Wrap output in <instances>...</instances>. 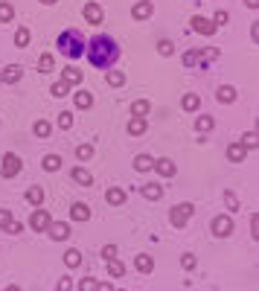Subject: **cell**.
Segmentation results:
<instances>
[{
	"label": "cell",
	"instance_id": "f6af8a7d",
	"mask_svg": "<svg viewBox=\"0 0 259 291\" xmlns=\"http://www.w3.org/2000/svg\"><path fill=\"white\" fill-rule=\"evenodd\" d=\"M224 24H227V12H224V9H218V12L213 15V27L218 29V27H224Z\"/></svg>",
	"mask_w": 259,
	"mask_h": 291
},
{
	"label": "cell",
	"instance_id": "d6a6232c",
	"mask_svg": "<svg viewBox=\"0 0 259 291\" xmlns=\"http://www.w3.org/2000/svg\"><path fill=\"white\" fill-rule=\"evenodd\" d=\"M53 67H55V55L53 53H44L41 58H38V70L41 73H53Z\"/></svg>",
	"mask_w": 259,
	"mask_h": 291
},
{
	"label": "cell",
	"instance_id": "74e56055",
	"mask_svg": "<svg viewBox=\"0 0 259 291\" xmlns=\"http://www.w3.org/2000/svg\"><path fill=\"white\" fill-rule=\"evenodd\" d=\"M108 274H111V277H125V265L119 262V259H111V262H108Z\"/></svg>",
	"mask_w": 259,
	"mask_h": 291
},
{
	"label": "cell",
	"instance_id": "f35d334b",
	"mask_svg": "<svg viewBox=\"0 0 259 291\" xmlns=\"http://www.w3.org/2000/svg\"><path fill=\"white\" fill-rule=\"evenodd\" d=\"M157 53H161V55H172V53H175V44H172L169 38H161V41H157Z\"/></svg>",
	"mask_w": 259,
	"mask_h": 291
},
{
	"label": "cell",
	"instance_id": "52a82bcc",
	"mask_svg": "<svg viewBox=\"0 0 259 291\" xmlns=\"http://www.w3.org/2000/svg\"><path fill=\"white\" fill-rule=\"evenodd\" d=\"M50 221H53V216H50L47 210L38 207L35 213H32V218H29V227H32V233H44V230L50 227Z\"/></svg>",
	"mask_w": 259,
	"mask_h": 291
},
{
	"label": "cell",
	"instance_id": "d590c367",
	"mask_svg": "<svg viewBox=\"0 0 259 291\" xmlns=\"http://www.w3.org/2000/svg\"><path fill=\"white\" fill-rule=\"evenodd\" d=\"M29 41H32V32H29L27 27H21L18 32H15V47H27Z\"/></svg>",
	"mask_w": 259,
	"mask_h": 291
},
{
	"label": "cell",
	"instance_id": "d4e9b609",
	"mask_svg": "<svg viewBox=\"0 0 259 291\" xmlns=\"http://www.w3.org/2000/svg\"><path fill=\"white\" fill-rule=\"evenodd\" d=\"M134 169L137 172H152L154 169V157L152 155H137L134 157Z\"/></svg>",
	"mask_w": 259,
	"mask_h": 291
},
{
	"label": "cell",
	"instance_id": "db71d44e",
	"mask_svg": "<svg viewBox=\"0 0 259 291\" xmlns=\"http://www.w3.org/2000/svg\"><path fill=\"white\" fill-rule=\"evenodd\" d=\"M245 3H248V9H256L259 6V0H245Z\"/></svg>",
	"mask_w": 259,
	"mask_h": 291
},
{
	"label": "cell",
	"instance_id": "7402d4cb",
	"mask_svg": "<svg viewBox=\"0 0 259 291\" xmlns=\"http://www.w3.org/2000/svg\"><path fill=\"white\" fill-rule=\"evenodd\" d=\"M218 58V50L215 47H207V50H198V67H207Z\"/></svg>",
	"mask_w": 259,
	"mask_h": 291
},
{
	"label": "cell",
	"instance_id": "8d00e7d4",
	"mask_svg": "<svg viewBox=\"0 0 259 291\" xmlns=\"http://www.w3.org/2000/svg\"><path fill=\"white\" fill-rule=\"evenodd\" d=\"M79 291H99V280H93V277H82Z\"/></svg>",
	"mask_w": 259,
	"mask_h": 291
},
{
	"label": "cell",
	"instance_id": "d6986e66",
	"mask_svg": "<svg viewBox=\"0 0 259 291\" xmlns=\"http://www.w3.org/2000/svg\"><path fill=\"white\" fill-rule=\"evenodd\" d=\"M181 108L187 111V114L198 111V108H201V96H198V93H184V99H181Z\"/></svg>",
	"mask_w": 259,
	"mask_h": 291
},
{
	"label": "cell",
	"instance_id": "83f0119b",
	"mask_svg": "<svg viewBox=\"0 0 259 291\" xmlns=\"http://www.w3.org/2000/svg\"><path fill=\"white\" fill-rule=\"evenodd\" d=\"M73 181H76V183H82V186H90V183H93V175H90L88 169L76 166V169H73Z\"/></svg>",
	"mask_w": 259,
	"mask_h": 291
},
{
	"label": "cell",
	"instance_id": "f546056e",
	"mask_svg": "<svg viewBox=\"0 0 259 291\" xmlns=\"http://www.w3.org/2000/svg\"><path fill=\"white\" fill-rule=\"evenodd\" d=\"M134 262H137V271H140V274H152V271H154V259H152V256L140 254Z\"/></svg>",
	"mask_w": 259,
	"mask_h": 291
},
{
	"label": "cell",
	"instance_id": "9a60e30c",
	"mask_svg": "<svg viewBox=\"0 0 259 291\" xmlns=\"http://www.w3.org/2000/svg\"><path fill=\"white\" fill-rule=\"evenodd\" d=\"M245 157H248V149H245L242 143H233V146H227V160H230V163H242Z\"/></svg>",
	"mask_w": 259,
	"mask_h": 291
},
{
	"label": "cell",
	"instance_id": "ab89813d",
	"mask_svg": "<svg viewBox=\"0 0 259 291\" xmlns=\"http://www.w3.org/2000/svg\"><path fill=\"white\" fill-rule=\"evenodd\" d=\"M93 157V146H76V160H90Z\"/></svg>",
	"mask_w": 259,
	"mask_h": 291
},
{
	"label": "cell",
	"instance_id": "3957f363",
	"mask_svg": "<svg viewBox=\"0 0 259 291\" xmlns=\"http://www.w3.org/2000/svg\"><path fill=\"white\" fill-rule=\"evenodd\" d=\"M195 216V204H189V201H184V204H178V207L169 210V221L172 227H187V221Z\"/></svg>",
	"mask_w": 259,
	"mask_h": 291
},
{
	"label": "cell",
	"instance_id": "ba28073f",
	"mask_svg": "<svg viewBox=\"0 0 259 291\" xmlns=\"http://www.w3.org/2000/svg\"><path fill=\"white\" fill-rule=\"evenodd\" d=\"M47 233H50L53 242H64V239H70V224L67 221H50Z\"/></svg>",
	"mask_w": 259,
	"mask_h": 291
},
{
	"label": "cell",
	"instance_id": "681fc988",
	"mask_svg": "<svg viewBox=\"0 0 259 291\" xmlns=\"http://www.w3.org/2000/svg\"><path fill=\"white\" fill-rule=\"evenodd\" d=\"M55 291H73V280H70V277H62L58 285H55Z\"/></svg>",
	"mask_w": 259,
	"mask_h": 291
},
{
	"label": "cell",
	"instance_id": "e575fe53",
	"mask_svg": "<svg viewBox=\"0 0 259 291\" xmlns=\"http://www.w3.org/2000/svg\"><path fill=\"white\" fill-rule=\"evenodd\" d=\"M12 18H15V6L3 0V3H0V24H9Z\"/></svg>",
	"mask_w": 259,
	"mask_h": 291
},
{
	"label": "cell",
	"instance_id": "7dc6e473",
	"mask_svg": "<svg viewBox=\"0 0 259 291\" xmlns=\"http://www.w3.org/2000/svg\"><path fill=\"white\" fill-rule=\"evenodd\" d=\"M21 230H24V224H21V221H18V218H12V221H9V224H6V233H12V236H18V233H21Z\"/></svg>",
	"mask_w": 259,
	"mask_h": 291
},
{
	"label": "cell",
	"instance_id": "f1b7e54d",
	"mask_svg": "<svg viewBox=\"0 0 259 291\" xmlns=\"http://www.w3.org/2000/svg\"><path fill=\"white\" fill-rule=\"evenodd\" d=\"M215 126V119L210 117V114H201V117L195 119V128H198V134H207V131H213Z\"/></svg>",
	"mask_w": 259,
	"mask_h": 291
},
{
	"label": "cell",
	"instance_id": "4dcf8cb0",
	"mask_svg": "<svg viewBox=\"0 0 259 291\" xmlns=\"http://www.w3.org/2000/svg\"><path fill=\"white\" fill-rule=\"evenodd\" d=\"M146 195L149 201H161V195H163V190H161V183H146L143 190H140Z\"/></svg>",
	"mask_w": 259,
	"mask_h": 291
},
{
	"label": "cell",
	"instance_id": "b9f144b4",
	"mask_svg": "<svg viewBox=\"0 0 259 291\" xmlns=\"http://www.w3.org/2000/svg\"><path fill=\"white\" fill-rule=\"evenodd\" d=\"M70 126H73V114H70V111H62V114H58V128L67 131Z\"/></svg>",
	"mask_w": 259,
	"mask_h": 291
},
{
	"label": "cell",
	"instance_id": "2e32d148",
	"mask_svg": "<svg viewBox=\"0 0 259 291\" xmlns=\"http://www.w3.org/2000/svg\"><path fill=\"white\" fill-rule=\"evenodd\" d=\"M73 105L79 111H88L90 105H93V93H88V91H76L73 93Z\"/></svg>",
	"mask_w": 259,
	"mask_h": 291
},
{
	"label": "cell",
	"instance_id": "f907efd6",
	"mask_svg": "<svg viewBox=\"0 0 259 291\" xmlns=\"http://www.w3.org/2000/svg\"><path fill=\"white\" fill-rule=\"evenodd\" d=\"M9 221H12V213L0 207V230H6V224H9Z\"/></svg>",
	"mask_w": 259,
	"mask_h": 291
},
{
	"label": "cell",
	"instance_id": "816d5d0a",
	"mask_svg": "<svg viewBox=\"0 0 259 291\" xmlns=\"http://www.w3.org/2000/svg\"><path fill=\"white\" fill-rule=\"evenodd\" d=\"M250 38H253V41L259 38V24H250Z\"/></svg>",
	"mask_w": 259,
	"mask_h": 291
},
{
	"label": "cell",
	"instance_id": "30bf717a",
	"mask_svg": "<svg viewBox=\"0 0 259 291\" xmlns=\"http://www.w3.org/2000/svg\"><path fill=\"white\" fill-rule=\"evenodd\" d=\"M152 172H157L161 178H175L178 169H175V163H172L169 157H154V169Z\"/></svg>",
	"mask_w": 259,
	"mask_h": 291
},
{
	"label": "cell",
	"instance_id": "9f6ffc18",
	"mask_svg": "<svg viewBox=\"0 0 259 291\" xmlns=\"http://www.w3.org/2000/svg\"><path fill=\"white\" fill-rule=\"evenodd\" d=\"M3 291H21V288H18V285H6Z\"/></svg>",
	"mask_w": 259,
	"mask_h": 291
},
{
	"label": "cell",
	"instance_id": "4fadbf2b",
	"mask_svg": "<svg viewBox=\"0 0 259 291\" xmlns=\"http://www.w3.org/2000/svg\"><path fill=\"white\" fill-rule=\"evenodd\" d=\"M62 79L73 88V85H82V79H85V76H82V70L76 67V64H67V67L62 70Z\"/></svg>",
	"mask_w": 259,
	"mask_h": 291
},
{
	"label": "cell",
	"instance_id": "11a10c76",
	"mask_svg": "<svg viewBox=\"0 0 259 291\" xmlns=\"http://www.w3.org/2000/svg\"><path fill=\"white\" fill-rule=\"evenodd\" d=\"M41 3H44V6H55V3H58V0H41Z\"/></svg>",
	"mask_w": 259,
	"mask_h": 291
},
{
	"label": "cell",
	"instance_id": "8fae6325",
	"mask_svg": "<svg viewBox=\"0 0 259 291\" xmlns=\"http://www.w3.org/2000/svg\"><path fill=\"white\" fill-rule=\"evenodd\" d=\"M21 76H24V67H21V64H9V67H3V70H0V79H3L6 85L21 82Z\"/></svg>",
	"mask_w": 259,
	"mask_h": 291
},
{
	"label": "cell",
	"instance_id": "277c9868",
	"mask_svg": "<svg viewBox=\"0 0 259 291\" xmlns=\"http://www.w3.org/2000/svg\"><path fill=\"white\" fill-rule=\"evenodd\" d=\"M82 12H85V20H88L90 27H99V24L105 20V9L99 6L96 0H90V3H85V6H82Z\"/></svg>",
	"mask_w": 259,
	"mask_h": 291
},
{
	"label": "cell",
	"instance_id": "5bb4252c",
	"mask_svg": "<svg viewBox=\"0 0 259 291\" xmlns=\"http://www.w3.org/2000/svg\"><path fill=\"white\" fill-rule=\"evenodd\" d=\"M125 195H128L125 190H119V186H111V190L105 192V201L111 204V207H123V204H125Z\"/></svg>",
	"mask_w": 259,
	"mask_h": 291
},
{
	"label": "cell",
	"instance_id": "5b68a950",
	"mask_svg": "<svg viewBox=\"0 0 259 291\" xmlns=\"http://www.w3.org/2000/svg\"><path fill=\"white\" fill-rule=\"evenodd\" d=\"M0 172H3L6 181H9V178H18L21 175V157L15 155V152H6V155H3V169H0Z\"/></svg>",
	"mask_w": 259,
	"mask_h": 291
},
{
	"label": "cell",
	"instance_id": "9c48e42d",
	"mask_svg": "<svg viewBox=\"0 0 259 291\" xmlns=\"http://www.w3.org/2000/svg\"><path fill=\"white\" fill-rule=\"evenodd\" d=\"M152 15H154V6L149 0H137L134 6H131V18L134 20H149Z\"/></svg>",
	"mask_w": 259,
	"mask_h": 291
},
{
	"label": "cell",
	"instance_id": "4316f807",
	"mask_svg": "<svg viewBox=\"0 0 259 291\" xmlns=\"http://www.w3.org/2000/svg\"><path fill=\"white\" fill-rule=\"evenodd\" d=\"M32 134L41 137V140H44V137H50V134H53V122H47V119H38L35 126H32Z\"/></svg>",
	"mask_w": 259,
	"mask_h": 291
},
{
	"label": "cell",
	"instance_id": "ee69618b",
	"mask_svg": "<svg viewBox=\"0 0 259 291\" xmlns=\"http://www.w3.org/2000/svg\"><path fill=\"white\" fill-rule=\"evenodd\" d=\"M242 146H245V149H248V152H250V149L256 146V131H248V134L242 137Z\"/></svg>",
	"mask_w": 259,
	"mask_h": 291
},
{
	"label": "cell",
	"instance_id": "6f0895ef",
	"mask_svg": "<svg viewBox=\"0 0 259 291\" xmlns=\"http://www.w3.org/2000/svg\"><path fill=\"white\" fill-rule=\"evenodd\" d=\"M114 291H125V288H114Z\"/></svg>",
	"mask_w": 259,
	"mask_h": 291
},
{
	"label": "cell",
	"instance_id": "f5cc1de1",
	"mask_svg": "<svg viewBox=\"0 0 259 291\" xmlns=\"http://www.w3.org/2000/svg\"><path fill=\"white\" fill-rule=\"evenodd\" d=\"M99 291H114V285H108V282H99Z\"/></svg>",
	"mask_w": 259,
	"mask_h": 291
},
{
	"label": "cell",
	"instance_id": "6da1fadb",
	"mask_svg": "<svg viewBox=\"0 0 259 291\" xmlns=\"http://www.w3.org/2000/svg\"><path fill=\"white\" fill-rule=\"evenodd\" d=\"M119 44H116L114 38L108 35V32H99V35H93L85 44V55H88V61L96 67V70H111L116 61H119Z\"/></svg>",
	"mask_w": 259,
	"mask_h": 291
},
{
	"label": "cell",
	"instance_id": "60d3db41",
	"mask_svg": "<svg viewBox=\"0 0 259 291\" xmlns=\"http://www.w3.org/2000/svg\"><path fill=\"white\" fill-rule=\"evenodd\" d=\"M184 67H198V50H189V53H184Z\"/></svg>",
	"mask_w": 259,
	"mask_h": 291
},
{
	"label": "cell",
	"instance_id": "680465c9",
	"mask_svg": "<svg viewBox=\"0 0 259 291\" xmlns=\"http://www.w3.org/2000/svg\"><path fill=\"white\" fill-rule=\"evenodd\" d=\"M0 85H3V79H0Z\"/></svg>",
	"mask_w": 259,
	"mask_h": 291
},
{
	"label": "cell",
	"instance_id": "cb8c5ba5",
	"mask_svg": "<svg viewBox=\"0 0 259 291\" xmlns=\"http://www.w3.org/2000/svg\"><path fill=\"white\" fill-rule=\"evenodd\" d=\"M105 82L111 85V88H123V85H125V73L111 67V70H105Z\"/></svg>",
	"mask_w": 259,
	"mask_h": 291
},
{
	"label": "cell",
	"instance_id": "603a6c76",
	"mask_svg": "<svg viewBox=\"0 0 259 291\" xmlns=\"http://www.w3.org/2000/svg\"><path fill=\"white\" fill-rule=\"evenodd\" d=\"M41 169H44V172H58V169H62V157L58 155H44L41 157Z\"/></svg>",
	"mask_w": 259,
	"mask_h": 291
},
{
	"label": "cell",
	"instance_id": "ffe728a7",
	"mask_svg": "<svg viewBox=\"0 0 259 291\" xmlns=\"http://www.w3.org/2000/svg\"><path fill=\"white\" fill-rule=\"evenodd\" d=\"M149 111H152V102L149 99H134L131 102V117H149Z\"/></svg>",
	"mask_w": 259,
	"mask_h": 291
},
{
	"label": "cell",
	"instance_id": "7c38bea8",
	"mask_svg": "<svg viewBox=\"0 0 259 291\" xmlns=\"http://www.w3.org/2000/svg\"><path fill=\"white\" fill-rule=\"evenodd\" d=\"M189 27L195 29V32H201V35H213V32H215V27H213V20H207V18H201V15H195V18L189 20Z\"/></svg>",
	"mask_w": 259,
	"mask_h": 291
},
{
	"label": "cell",
	"instance_id": "bcb514c9",
	"mask_svg": "<svg viewBox=\"0 0 259 291\" xmlns=\"http://www.w3.org/2000/svg\"><path fill=\"white\" fill-rule=\"evenodd\" d=\"M224 204L230 210H239V198H236V192H224Z\"/></svg>",
	"mask_w": 259,
	"mask_h": 291
},
{
	"label": "cell",
	"instance_id": "8992f818",
	"mask_svg": "<svg viewBox=\"0 0 259 291\" xmlns=\"http://www.w3.org/2000/svg\"><path fill=\"white\" fill-rule=\"evenodd\" d=\"M210 230H213V236L224 239L233 233V218L230 216H215L213 221H210Z\"/></svg>",
	"mask_w": 259,
	"mask_h": 291
},
{
	"label": "cell",
	"instance_id": "7bdbcfd3",
	"mask_svg": "<svg viewBox=\"0 0 259 291\" xmlns=\"http://www.w3.org/2000/svg\"><path fill=\"white\" fill-rule=\"evenodd\" d=\"M181 265H184V271H192L195 268V254H184L181 256Z\"/></svg>",
	"mask_w": 259,
	"mask_h": 291
},
{
	"label": "cell",
	"instance_id": "e0dca14e",
	"mask_svg": "<svg viewBox=\"0 0 259 291\" xmlns=\"http://www.w3.org/2000/svg\"><path fill=\"white\" fill-rule=\"evenodd\" d=\"M146 131H149V119L131 117V122H128V134H131V137H140V134H146Z\"/></svg>",
	"mask_w": 259,
	"mask_h": 291
},
{
	"label": "cell",
	"instance_id": "c3c4849f",
	"mask_svg": "<svg viewBox=\"0 0 259 291\" xmlns=\"http://www.w3.org/2000/svg\"><path fill=\"white\" fill-rule=\"evenodd\" d=\"M102 259H108V262L116 259V245H105V247H102Z\"/></svg>",
	"mask_w": 259,
	"mask_h": 291
},
{
	"label": "cell",
	"instance_id": "836d02e7",
	"mask_svg": "<svg viewBox=\"0 0 259 291\" xmlns=\"http://www.w3.org/2000/svg\"><path fill=\"white\" fill-rule=\"evenodd\" d=\"M50 93H53L55 99H64V96L70 93V85L64 82V79H58V82H53V88H50Z\"/></svg>",
	"mask_w": 259,
	"mask_h": 291
},
{
	"label": "cell",
	"instance_id": "484cf974",
	"mask_svg": "<svg viewBox=\"0 0 259 291\" xmlns=\"http://www.w3.org/2000/svg\"><path fill=\"white\" fill-rule=\"evenodd\" d=\"M64 265H67L70 271H76V268L82 265V254L76 251V247H70V251H64Z\"/></svg>",
	"mask_w": 259,
	"mask_h": 291
},
{
	"label": "cell",
	"instance_id": "1f68e13d",
	"mask_svg": "<svg viewBox=\"0 0 259 291\" xmlns=\"http://www.w3.org/2000/svg\"><path fill=\"white\" fill-rule=\"evenodd\" d=\"M27 201L32 204V207H41V201H44V190H41V186H29V190H27Z\"/></svg>",
	"mask_w": 259,
	"mask_h": 291
},
{
	"label": "cell",
	"instance_id": "ac0fdd59",
	"mask_svg": "<svg viewBox=\"0 0 259 291\" xmlns=\"http://www.w3.org/2000/svg\"><path fill=\"white\" fill-rule=\"evenodd\" d=\"M215 99H218V102H224V105L236 102V88H233V85H222V88L215 91Z\"/></svg>",
	"mask_w": 259,
	"mask_h": 291
},
{
	"label": "cell",
	"instance_id": "44dd1931",
	"mask_svg": "<svg viewBox=\"0 0 259 291\" xmlns=\"http://www.w3.org/2000/svg\"><path fill=\"white\" fill-rule=\"evenodd\" d=\"M70 218H73V221H88V218H90V207L76 201V204L70 207Z\"/></svg>",
	"mask_w": 259,
	"mask_h": 291
},
{
	"label": "cell",
	"instance_id": "7a4b0ae2",
	"mask_svg": "<svg viewBox=\"0 0 259 291\" xmlns=\"http://www.w3.org/2000/svg\"><path fill=\"white\" fill-rule=\"evenodd\" d=\"M55 50H58V55L76 61V58L85 55V35H82L79 29H62L58 38H55Z\"/></svg>",
	"mask_w": 259,
	"mask_h": 291
}]
</instances>
